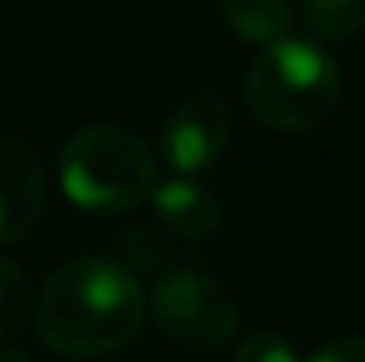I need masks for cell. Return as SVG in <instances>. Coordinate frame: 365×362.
<instances>
[{
	"instance_id": "6da1fadb",
	"label": "cell",
	"mask_w": 365,
	"mask_h": 362,
	"mask_svg": "<svg viewBox=\"0 0 365 362\" xmlns=\"http://www.w3.org/2000/svg\"><path fill=\"white\" fill-rule=\"evenodd\" d=\"M145 320V295L131 270L103 256L57 266L32 309V323L61 356L96 359L124 348Z\"/></svg>"
},
{
	"instance_id": "7a4b0ae2",
	"label": "cell",
	"mask_w": 365,
	"mask_h": 362,
	"mask_svg": "<svg viewBox=\"0 0 365 362\" xmlns=\"http://www.w3.org/2000/svg\"><path fill=\"white\" fill-rule=\"evenodd\" d=\"M341 75L327 50L305 39H280L259 54L245 79L252 118L277 131L319 128L337 111Z\"/></svg>"
},
{
	"instance_id": "3957f363",
	"label": "cell",
	"mask_w": 365,
	"mask_h": 362,
	"mask_svg": "<svg viewBox=\"0 0 365 362\" xmlns=\"http://www.w3.org/2000/svg\"><path fill=\"white\" fill-rule=\"evenodd\" d=\"M61 188L82 210L121 213L153 196L156 156L121 124L82 128L61 153Z\"/></svg>"
},
{
	"instance_id": "277c9868",
	"label": "cell",
	"mask_w": 365,
	"mask_h": 362,
	"mask_svg": "<svg viewBox=\"0 0 365 362\" xmlns=\"http://www.w3.org/2000/svg\"><path fill=\"white\" fill-rule=\"evenodd\" d=\"M160 334L192 352L224 348L238 331V306L235 298L206 273L174 270L153 288L145 306Z\"/></svg>"
},
{
	"instance_id": "5b68a950",
	"label": "cell",
	"mask_w": 365,
	"mask_h": 362,
	"mask_svg": "<svg viewBox=\"0 0 365 362\" xmlns=\"http://www.w3.org/2000/svg\"><path fill=\"white\" fill-rule=\"evenodd\" d=\"M235 135V114L220 96H192L185 100L163 124L160 153L178 174H202L210 171Z\"/></svg>"
},
{
	"instance_id": "8992f818",
	"label": "cell",
	"mask_w": 365,
	"mask_h": 362,
	"mask_svg": "<svg viewBox=\"0 0 365 362\" xmlns=\"http://www.w3.org/2000/svg\"><path fill=\"white\" fill-rule=\"evenodd\" d=\"M46 206V174L39 153L18 139H0V245L25 238Z\"/></svg>"
},
{
	"instance_id": "52a82bcc",
	"label": "cell",
	"mask_w": 365,
	"mask_h": 362,
	"mask_svg": "<svg viewBox=\"0 0 365 362\" xmlns=\"http://www.w3.org/2000/svg\"><path fill=\"white\" fill-rule=\"evenodd\" d=\"M149 199L156 206L160 224L181 238H206L220 228V203L188 178L156 185Z\"/></svg>"
},
{
	"instance_id": "ba28073f",
	"label": "cell",
	"mask_w": 365,
	"mask_h": 362,
	"mask_svg": "<svg viewBox=\"0 0 365 362\" xmlns=\"http://www.w3.org/2000/svg\"><path fill=\"white\" fill-rule=\"evenodd\" d=\"M220 14H224L227 29L245 43L273 46L291 29L287 0H220Z\"/></svg>"
},
{
	"instance_id": "9c48e42d",
	"label": "cell",
	"mask_w": 365,
	"mask_h": 362,
	"mask_svg": "<svg viewBox=\"0 0 365 362\" xmlns=\"http://www.w3.org/2000/svg\"><path fill=\"white\" fill-rule=\"evenodd\" d=\"M32 309L36 302L25 273L11 259H0V341L25 334V327L32 323Z\"/></svg>"
},
{
	"instance_id": "30bf717a",
	"label": "cell",
	"mask_w": 365,
	"mask_h": 362,
	"mask_svg": "<svg viewBox=\"0 0 365 362\" xmlns=\"http://www.w3.org/2000/svg\"><path fill=\"white\" fill-rule=\"evenodd\" d=\"M305 18L323 39H351L365 29V0H305Z\"/></svg>"
},
{
	"instance_id": "8fae6325",
	"label": "cell",
	"mask_w": 365,
	"mask_h": 362,
	"mask_svg": "<svg viewBox=\"0 0 365 362\" xmlns=\"http://www.w3.org/2000/svg\"><path fill=\"white\" fill-rule=\"evenodd\" d=\"M235 362H302L294 345L277 331H255L238 345Z\"/></svg>"
},
{
	"instance_id": "7c38bea8",
	"label": "cell",
	"mask_w": 365,
	"mask_h": 362,
	"mask_svg": "<svg viewBox=\"0 0 365 362\" xmlns=\"http://www.w3.org/2000/svg\"><path fill=\"white\" fill-rule=\"evenodd\" d=\"M305 362H365V338H337Z\"/></svg>"
},
{
	"instance_id": "4fadbf2b",
	"label": "cell",
	"mask_w": 365,
	"mask_h": 362,
	"mask_svg": "<svg viewBox=\"0 0 365 362\" xmlns=\"http://www.w3.org/2000/svg\"><path fill=\"white\" fill-rule=\"evenodd\" d=\"M0 362H29V356L18 348H0Z\"/></svg>"
}]
</instances>
